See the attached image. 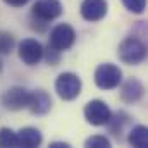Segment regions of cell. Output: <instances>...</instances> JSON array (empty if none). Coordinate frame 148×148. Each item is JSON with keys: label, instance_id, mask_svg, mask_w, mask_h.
<instances>
[{"label": "cell", "instance_id": "cell-10", "mask_svg": "<svg viewBox=\"0 0 148 148\" xmlns=\"http://www.w3.org/2000/svg\"><path fill=\"white\" fill-rule=\"evenodd\" d=\"M143 93H145V86L136 77H129L121 86V100L124 103H136V102H140Z\"/></svg>", "mask_w": 148, "mask_h": 148}, {"label": "cell", "instance_id": "cell-16", "mask_svg": "<svg viewBox=\"0 0 148 148\" xmlns=\"http://www.w3.org/2000/svg\"><path fill=\"white\" fill-rule=\"evenodd\" d=\"M14 47H16V38L9 31H0V53L7 55L14 50Z\"/></svg>", "mask_w": 148, "mask_h": 148}, {"label": "cell", "instance_id": "cell-2", "mask_svg": "<svg viewBox=\"0 0 148 148\" xmlns=\"http://www.w3.org/2000/svg\"><path fill=\"white\" fill-rule=\"evenodd\" d=\"M117 53L124 64L138 66L147 59V45L138 36H127L121 41Z\"/></svg>", "mask_w": 148, "mask_h": 148}, {"label": "cell", "instance_id": "cell-4", "mask_svg": "<svg viewBox=\"0 0 148 148\" xmlns=\"http://www.w3.org/2000/svg\"><path fill=\"white\" fill-rule=\"evenodd\" d=\"M122 81V71L110 62L100 64L95 69V84L100 90H114Z\"/></svg>", "mask_w": 148, "mask_h": 148}, {"label": "cell", "instance_id": "cell-11", "mask_svg": "<svg viewBox=\"0 0 148 148\" xmlns=\"http://www.w3.org/2000/svg\"><path fill=\"white\" fill-rule=\"evenodd\" d=\"M52 109V98L47 91L43 90H35L29 95V103H28V110L33 115H45Z\"/></svg>", "mask_w": 148, "mask_h": 148}, {"label": "cell", "instance_id": "cell-17", "mask_svg": "<svg viewBox=\"0 0 148 148\" xmlns=\"http://www.w3.org/2000/svg\"><path fill=\"white\" fill-rule=\"evenodd\" d=\"M84 147L88 148H110V140L102 136V134H95V136H90L86 141H84Z\"/></svg>", "mask_w": 148, "mask_h": 148}, {"label": "cell", "instance_id": "cell-8", "mask_svg": "<svg viewBox=\"0 0 148 148\" xmlns=\"http://www.w3.org/2000/svg\"><path fill=\"white\" fill-rule=\"evenodd\" d=\"M17 55L26 66H36L43 57V45L38 40L26 38L17 45Z\"/></svg>", "mask_w": 148, "mask_h": 148}, {"label": "cell", "instance_id": "cell-3", "mask_svg": "<svg viewBox=\"0 0 148 148\" xmlns=\"http://www.w3.org/2000/svg\"><path fill=\"white\" fill-rule=\"evenodd\" d=\"M81 86H83V83H81L79 76L74 73H62L59 74L57 79H55V91H57V95L62 100H67V102L79 97Z\"/></svg>", "mask_w": 148, "mask_h": 148}, {"label": "cell", "instance_id": "cell-22", "mask_svg": "<svg viewBox=\"0 0 148 148\" xmlns=\"http://www.w3.org/2000/svg\"><path fill=\"white\" fill-rule=\"evenodd\" d=\"M2 67H3V64H2V60H0V73H2Z\"/></svg>", "mask_w": 148, "mask_h": 148}, {"label": "cell", "instance_id": "cell-15", "mask_svg": "<svg viewBox=\"0 0 148 148\" xmlns=\"http://www.w3.org/2000/svg\"><path fill=\"white\" fill-rule=\"evenodd\" d=\"M0 147L2 148H16V147H19L17 133H14L10 127H2V129H0Z\"/></svg>", "mask_w": 148, "mask_h": 148}, {"label": "cell", "instance_id": "cell-21", "mask_svg": "<svg viewBox=\"0 0 148 148\" xmlns=\"http://www.w3.org/2000/svg\"><path fill=\"white\" fill-rule=\"evenodd\" d=\"M71 145L69 143H62V141H53L50 143V148H69Z\"/></svg>", "mask_w": 148, "mask_h": 148}, {"label": "cell", "instance_id": "cell-5", "mask_svg": "<svg viewBox=\"0 0 148 148\" xmlns=\"http://www.w3.org/2000/svg\"><path fill=\"white\" fill-rule=\"evenodd\" d=\"M76 41V31H74L73 26L62 23V24H57L52 31H50V36H48V45L59 52H66L69 50Z\"/></svg>", "mask_w": 148, "mask_h": 148}, {"label": "cell", "instance_id": "cell-19", "mask_svg": "<svg viewBox=\"0 0 148 148\" xmlns=\"http://www.w3.org/2000/svg\"><path fill=\"white\" fill-rule=\"evenodd\" d=\"M60 55H62V52H59V50L52 48L50 45H47V47L43 48V57H41V59H45L50 66H57V64L60 62Z\"/></svg>", "mask_w": 148, "mask_h": 148}, {"label": "cell", "instance_id": "cell-20", "mask_svg": "<svg viewBox=\"0 0 148 148\" xmlns=\"http://www.w3.org/2000/svg\"><path fill=\"white\" fill-rule=\"evenodd\" d=\"M7 5H10V7H23V5H26L29 0H3Z\"/></svg>", "mask_w": 148, "mask_h": 148}, {"label": "cell", "instance_id": "cell-18", "mask_svg": "<svg viewBox=\"0 0 148 148\" xmlns=\"http://www.w3.org/2000/svg\"><path fill=\"white\" fill-rule=\"evenodd\" d=\"M121 2L133 14H143L147 9V0H121Z\"/></svg>", "mask_w": 148, "mask_h": 148}, {"label": "cell", "instance_id": "cell-6", "mask_svg": "<svg viewBox=\"0 0 148 148\" xmlns=\"http://www.w3.org/2000/svg\"><path fill=\"white\" fill-rule=\"evenodd\" d=\"M84 119L91 126H105L107 121L110 119L112 110L103 100H91L84 105Z\"/></svg>", "mask_w": 148, "mask_h": 148}, {"label": "cell", "instance_id": "cell-13", "mask_svg": "<svg viewBox=\"0 0 148 148\" xmlns=\"http://www.w3.org/2000/svg\"><path fill=\"white\" fill-rule=\"evenodd\" d=\"M129 124H131V115L124 110H117L115 114H110V119L107 121L105 126L109 127V131L114 136L121 138V134L124 133L126 126H129Z\"/></svg>", "mask_w": 148, "mask_h": 148}, {"label": "cell", "instance_id": "cell-1", "mask_svg": "<svg viewBox=\"0 0 148 148\" xmlns=\"http://www.w3.org/2000/svg\"><path fill=\"white\" fill-rule=\"evenodd\" d=\"M64 12L62 3L59 0H36L31 7V28L35 31H45L47 24Z\"/></svg>", "mask_w": 148, "mask_h": 148}, {"label": "cell", "instance_id": "cell-9", "mask_svg": "<svg viewBox=\"0 0 148 148\" xmlns=\"http://www.w3.org/2000/svg\"><path fill=\"white\" fill-rule=\"evenodd\" d=\"M109 3L107 0H83L81 2V17L88 23H98L107 16Z\"/></svg>", "mask_w": 148, "mask_h": 148}, {"label": "cell", "instance_id": "cell-7", "mask_svg": "<svg viewBox=\"0 0 148 148\" xmlns=\"http://www.w3.org/2000/svg\"><path fill=\"white\" fill-rule=\"evenodd\" d=\"M29 95H31V91H28L26 88H23V86H12V88H9V90L3 93V97H2V105H3L7 110H12V112L28 109Z\"/></svg>", "mask_w": 148, "mask_h": 148}, {"label": "cell", "instance_id": "cell-12", "mask_svg": "<svg viewBox=\"0 0 148 148\" xmlns=\"http://www.w3.org/2000/svg\"><path fill=\"white\" fill-rule=\"evenodd\" d=\"M17 141H19V147L35 148V147H40L41 145L43 136H41V133L38 131L36 127L26 126V127H21L17 131Z\"/></svg>", "mask_w": 148, "mask_h": 148}, {"label": "cell", "instance_id": "cell-14", "mask_svg": "<svg viewBox=\"0 0 148 148\" xmlns=\"http://www.w3.org/2000/svg\"><path fill=\"white\" fill-rule=\"evenodd\" d=\"M127 141H129V145H131V147L145 148L148 145V129H147V126H143V124L134 126V127L129 131Z\"/></svg>", "mask_w": 148, "mask_h": 148}]
</instances>
